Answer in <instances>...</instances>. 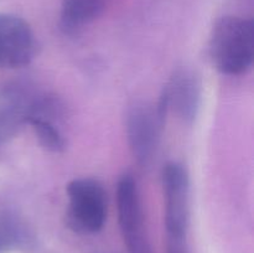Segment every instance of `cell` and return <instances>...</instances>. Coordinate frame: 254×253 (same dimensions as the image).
<instances>
[{
	"label": "cell",
	"mask_w": 254,
	"mask_h": 253,
	"mask_svg": "<svg viewBox=\"0 0 254 253\" xmlns=\"http://www.w3.org/2000/svg\"><path fill=\"white\" fill-rule=\"evenodd\" d=\"M211 61L223 74L240 76L252 67L254 25L252 19L222 16L213 25L208 44Z\"/></svg>",
	"instance_id": "obj_1"
},
{
	"label": "cell",
	"mask_w": 254,
	"mask_h": 253,
	"mask_svg": "<svg viewBox=\"0 0 254 253\" xmlns=\"http://www.w3.org/2000/svg\"><path fill=\"white\" fill-rule=\"evenodd\" d=\"M66 222L73 232L92 235L103 228L108 213L107 193L96 179H73L67 185Z\"/></svg>",
	"instance_id": "obj_2"
},
{
	"label": "cell",
	"mask_w": 254,
	"mask_h": 253,
	"mask_svg": "<svg viewBox=\"0 0 254 253\" xmlns=\"http://www.w3.org/2000/svg\"><path fill=\"white\" fill-rule=\"evenodd\" d=\"M165 121L160 118L156 107L145 102H136L126 116V131L131 154L140 165L153 163L158 151L161 130Z\"/></svg>",
	"instance_id": "obj_3"
},
{
	"label": "cell",
	"mask_w": 254,
	"mask_h": 253,
	"mask_svg": "<svg viewBox=\"0 0 254 253\" xmlns=\"http://www.w3.org/2000/svg\"><path fill=\"white\" fill-rule=\"evenodd\" d=\"M166 237L186 238L190 216V179L184 165L170 161L163 170Z\"/></svg>",
	"instance_id": "obj_4"
},
{
	"label": "cell",
	"mask_w": 254,
	"mask_h": 253,
	"mask_svg": "<svg viewBox=\"0 0 254 253\" xmlns=\"http://www.w3.org/2000/svg\"><path fill=\"white\" fill-rule=\"evenodd\" d=\"M117 210L122 236L129 253H151L141 210L138 186L129 174L123 175L117 186Z\"/></svg>",
	"instance_id": "obj_5"
},
{
	"label": "cell",
	"mask_w": 254,
	"mask_h": 253,
	"mask_svg": "<svg viewBox=\"0 0 254 253\" xmlns=\"http://www.w3.org/2000/svg\"><path fill=\"white\" fill-rule=\"evenodd\" d=\"M64 107L55 96L39 93L30 111V124L37 140L51 153H62L66 149L67 139L62 130Z\"/></svg>",
	"instance_id": "obj_6"
},
{
	"label": "cell",
	"mask_w": 254,
	"mask_h": 253,
	"mask_svg": "<svg viewBox=\"0 0 254 253\" xmlns=\"http://www.w3.org/2000/svg\"><path fill=\"white\" fill-rule=\"evenodd\" d=\"M36 41L31 26L22 17L0 14V67L20 68L31 62Z\"/></svg>",
	"instance_id": "obj_7"
},
{
	"label": "cell",
	"mask_w": 254,
	"mask_h": 253,
	"mask_svg": "<svg viewBox=\"0 0 254 253\" xmlns=\"http://www.w3.org/2000/svg\"><path fill=\"white\" fill-rule=\"evenodd\" d=\"M160 97L169 111H174L185 123L197 116L201 102V82L197 74L189 68L176 69L163 88Z\"/></svg>",
	"instance_id": "obj_8"
},
{
	"label": "cell",
	"mask_w": 254,
	"mask_h": 253,
	"mask_svg": "<svg viewBox=\"0 0 254 253\" xmlns=\"http://www.w3.org/2000/svg\"><path fill=\"white\" fill-rule=\"evenodd\" d=\"M39 92L24 83H12L0 91V146L27 123Z\"/></svg>",
	"instance_id": "obj_9"
},
{
	"label": "cell",
	"mask_w": 254,
	"mask_h": 253,
	"mask_svg": "<svg viewBox=\"0 0 254 253\" xmlns=\"http://www.w3.org/2000/svg\"><path fill=\"white\" fill-rule=\"evenodd\" d=\"M104 10L103 0H62L60 29L69 36L79 34L96 21Z\"/></svg>",
	"instance_id": "obj_10"
},
{
	"label": "cell",
	"mask_w": 254,
	"mask_h": 253,
	"mask_svg": "<svg viewBox=\"0 0 254 253\" xmlns=\"http://www.w3.org/2000/svg\"><path fill=\"white\" fill-rule=\"evenodd\" d=\"M29 242V232L17 218L10 215L0 217V253L24 247Z\"/></svg>",
	"instance_id": "obj_11"
}]
</instances>
